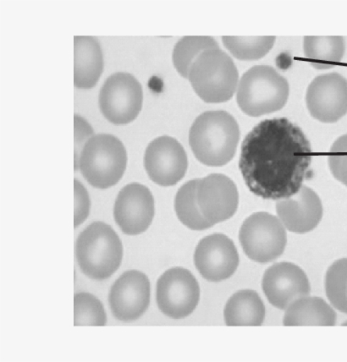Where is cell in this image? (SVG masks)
<instances>
[{
	"label": "cell",
	"instance_id": "obj_1",
	"mask_svg": "<svg viewBox=\"0 0 347 362\" xmlns=\"http://www.w3.org/2000/svg\"><path fill=\"white\" fill-rule=\"evenodd\" d=\"M312 153L300 127L285 118L266 119L243 141L239 168L256 196L285 199L297 193L310 177Z\"/></svg>",
	"mask_w": 347,
	"mask_h": 362
},
{
	"label": "cell",
	"instance_id": "obj_2",
	"mask_svg": "<svg viewBox=\"0 0 347 362\" xmlns=\"http://www.w3.org/2000/svg\"><path fill=\"white\" fill-rule=\"evenodd\" d=\"M240 129L235 118L225 111H207L190 127L189 142L195 157L203 165H227L235 156Z\"/></svg>",
	"mask_w": 347,
	"mask_h": 362
},
{
	"label": "cell",
	"instance_id": "obj_3",
	"mask_svg": "<svg viewBox=\"0 0 347 362\" xmlns=\"http://www.w3.org/2000/svg\"><path fill=\"white\" fill-rule=\"evenodd\" d=\"M76 255L82 273L101 281L119 269L123 257V243L110 226L94 222L78 236Z\"/></svg>",
	"mask_w": 347,
	"mask_h": 362
},
{
	"label": "cell",
	"instance_id": "obj_4",
	"mask_svg": "<svg viewBox=\"0 0 347 362\" xmlns=\"http://www.w3.org/2000/svg\"><path fill=\"white\" fill-rule=\"evenodd\" d=\"M127 163L123 142L115 136L98 134L86 142L75 168L93 187L107 189L123 178Z\"/></svg>",
	"mask_w": 347,
	"mask_h": 362
},
{
	"label": "cell",
	"instance_id": "obj_5",
	"mask_svg": "<svg viewBox=\"0 0 347 362\" xmlns=\"http://www.w3.org/2000/svg\"><path fill=\"white\" fill-rule=\"evenodd\" d=\"M289 97V84L274 68L258 66L251 68L240 80L237 103L251 117L279 111Z\"/></svg>",
	"mask_w": 347,
	"mask_h": 362
},
{
	"label": "cell",
	"instance_id": "obj_6",
	"mask_svg": "<svg viewBox=\"0 0 347 362\" xmlns=\"http://www.w3.org/2000/svg\"><path fill=\"white\" fill-rule=\"evenodd\" d=\"M238 78L235 63L220 49L203 52L195 60L188 75L195 92L210 103L229 101L236 93Z\"/></svg>",
	"mask_w": 347,
	"mask_h": 362
},
{
	"label": "cell",
	"instance_id": "obj_7",
	"mask_svg": "<svg viewBox=\"0 0 347 362\" xmlns=\"http://www.w3.org/2000/svg\"><path fill=\"white\" fill-rule=\"evenodd\" d=\"M239 240L246 255L258 264L275 261L284 252L288 235L279 218L268 213H256L242 223Z\"/></svg>",
	"mask_w": 347,
	"mask_h": 362
},
{
	"label": "cell",
	"instance_id": "obj_8",
	"mask_svg": "<svg viewBox=\"0 0 347 362\" xmlns=\"http://www.w3.org/2000/svg\"><path fill=\"white\" fill-rule=\"evenodd\" d=\"M142 88L129 73H115L106 81L99 93L98 105L103 115L115 124L133 122L142 110Z\"/></svg>",
	"mask_w": 347,
	"mask_h": 362
},
{
	"label": "cell",
	"instance_id": "obj_9",
	"mask_svg": "<svg viewBox=\"0 0 347 362\" xmlns=\"http://www.w3.org/2000/svg\"><path fill=\"white\" fill-rule=\"evenodd\" d=\"M200 287L188 269L172 268L158 280L157 303L164 315L173 319L188 317L198 307Z\"/></svg>",
	"mask_w": 347,
	"mask_h": 362
},
{
	"label": "cell",
	"instance_id": "obj_10",
	"mask_svg": "<svg viewBox=\"0 0 347 362\" xmlns=\"http://www.w3.org/2000/svg\"><path fill=\"white\" fill-rule=\"evenodd\" d=\"M188 165L183 146L175 138L159 136L147 146L144 156L147 174L161 187H171L179 182L184 177Z\"/></svg>",
	"mask_w": 347,
	"mask_h": 362
},
{
	"label": "cell",
	"instance_id": "obj_11",
	"mask_svg": "<svg viewBox=\"0 0 347 362\" xmlns=\"http://www.w3.org/2000/svg\"><path fill=\"white\" fill-rule=\"evenodd\" d=\"M306 101L312 117L337 122L347 114V80L338 73L317 76L307 88Z\"/></svg>",
	"mask_w": 347,
	"mask_h": 362
},
{
	"label": "cell",
	"instance_id": "obj_12",
	"mask_svg": "<svg viewBox=\"0 0 347 362\" xmlns=\"http://www.w3.org/2000/svg\"><path fill=\"white\" fill-rule=\"evenodd\" d=\"M150 296V282L146 274L137 270L125 272L113 284L108 296L113 315L123 322L137 320L149 308Z\"/></svg>",
	"mask_w": 347,
	"mask_h": 362
},
{
	"label": "cell",
	"instance_id": "obj_13",
	"mask_svg": "<svg viewBox=\"0 0 347 362\" xmlns=\"http://www.w3.org/2000/svg\"><path fill=\"white\" fill-rule=\"evenodd\" d=\"M115 221L128 235L145 232L154 217V199L145 185L132 183L120 189L114 206Z\"/></svg>",
	"mask_w": 347,
	"mask_h": 362
},
{
	"label": "cell",
	"instance_id": "obj_14",
	"mask_svg": "<svg viewBox=\"0 0 347 362\" xmlns=\"http://www.w3.org/2000/svg\"><path fill=\"white\" fill-rule=\"evenodd\" d=\"M194 264L207 281L221 282L235 274L239 255L235 244L227 235H208L198 245Z\"/></svg>",
	"mask_w": 347,
	"mask_h": 362
},
{
	"label": "cell",
	"instance_id": "obj_15",
	"mask_svg": "<svg viewBox=\"0 0 347 362\" xmlns=\"http://www.w3.org/2000/svg\"><path fill=\"white\" fill-rule=\"evenodd\" d=\"M197 198L203 217L212 226L231 218L239 204L236 184L227 176L220 174L199 180Z\"/></svg>",
	"mask_w": 347,
	"mask_h": 362
},
{
	"label": "cell",
	"instance_id": "obj_16",
	"mask_svg": "<svg viewBox=\"0 0 347 362\" xmlns=\"http://www.w3.org/2000/svg\"><path fill=\"white\" fill-rule=\"evenodd\" d=\"M262 288L275 308L286 310L294 301L309 295L310 284L306 274L290 262H280L264 273Z\"/></svg>",
	"mask_w": 347,
	"mask_h": 362
},
{
	"label": "cell",
	"instance_id": "obj_17",
	"mask_svg": "<svg viewBox=\"0 0 347 362\" xmlns=\"http://www.w3.org/2000/svg\"><path fill=\"white\" fill-rule=\"evenodd\" d=\"M276 211L285 228L297 234L314 230L323 217L320 198L307 187H302L292 197L278 202Z\"/></svg>",
	"mask_w": 347,
	"mask_h": 362
},
{
	"label": "cell",
	"instance_id": "obj_18",
	"mask_svg": "<svg viewBox=\"0 0 347 362\" xmlns=\"http://www.w3.org/2000/svg\"><path fill=\"white\" fill-rule=\"evenodd\" d=\"M74 84L77 88H93L97 84L103 70L101 45L93 37L77 36L74 40Z\"/></svg>",
	"mask_w": 347,
	"mask_h": 362
},
{
	"label": "cell",
	"instance_id": "obj_19",
	"mask_svg": "<svg viewBox=\"0 0 347 362\" xmlns=\"http://www.w3.org/2000/svg\"><path fill=\"white\" fill-rule=\"evenodd\" d=\"M336 313L319 297L305 296L298 299L286 309L285 326H334Z\"/></svg>",
	"mask_w": 347,
	"mask_h": 362
},
{
	"label": "cell",
	"instance_id": "obj_20",
	"mask_svg": "<svg viewBox=\"0 0 347 362\" xmlns=\"http://www.w3.org/2000/svg\"><path fill=\"white\" fill-rule=\"evenodd\" d=\"M224 317L227 326H260L266 317V307L257 292L240 291L228 300Z\"/></svg>",
	"mask_w": 347,
	"mask_h": 362
},
{
	"label": "cell",
	"instance_id": "obj_21",
	"mask_svg": "<svg viewBox=\"0 0 347 362\" xmlns=\"http://www.w3.org/2000/svg\"><path fill=\"white\" fill-rule=\"evenodd\" d=\"M306 58L318 70H329L341 62L346 52L343 37H305Z\"/></svg>",
	"mask_w": 347,
	"mask_h": 362
},
{
	"label": "cell",
	"instance_id": "obj_22",
	"mask_svg": "<svg viewBox=\"0 0 347 362\" xmlns=\"http://www.w3.org/2000/svg\"><path fill=\"white\" fill-rule=\"evenodd\" d=\"M199 180L188 181L178 191L175 210L179 221L193 230H203L212 226L203 217L198 204L197 191Z\"/></svg>",
	"mask_w": 347,
	"mask_h": 362
},
{
	"label": "cell",
	"instance_id": "obj_23",
	"mask_svg": "<svg viewBox=\"0 0 347 362\" xmlns=\"http://www.w3.org/2000/svg\"><path fill=\"white\" fill-rule=\"evenodd\" d=\"M215 49L220 47L212 37H184L174 47V66L181 76L188 78L190 69L198 56Z\"/></svg>",
	"mask_w": 347,
	"mask_h": 362
},
{
	"label": "cell",
	"instance_id": "obj_24",
	"mask_svg": "<svg viewBox=\"0 0 347 362\" xmlns=\"http://www.w3.org/2000/svg\"><path fill=\"white\" fill-rule=\"evenodd\" d=\"M224 45L234 57L241 60L261 59L271 51L275 37H223Z\"/></svg>",
	"mask_w": 347,
	"mask_h": 362
},
{
	"label": "cell",
	"instance_id": "obj_25",
	"mask_svg": "<svg viewBox=\"0 0 347 362\" xmlns=\"http://www.w3.org/2000/svg\"><path fill=\"white\" fill-rule=\"evenodd\" d=\"M325 291L333 307L347 314V258L329 267L325 277Z\"/></svg>",
	"mask_w": 347,
	"mask_h": 362
},
{
	"label": "cell",
	"instance_id": "obj_26",
	"mask_svg": "<svg viewBox=\"0 0 347 362\" xmlns=\"http://www.w3.org/2000/svg\"><path fill=\"white\" fill-rule=\"evenodd\" d=\"M75 326H104L107 316L101 301L89 293H77L74 298Z\"/></svg>",
	"mask_w": 347,
	"mask_h": 362
},
{
	"label": "cell",
	"instance_id": "obj_27",
	"mask_svg": "<svg viewBox=\"0 0 347 362\" xmlns=\"http://www.w3.org/2000/svg\"><path fill=\"white\" fill-rule=\"evenodd\" d=\"M329 165L334 177L347 187V134L334 142L329 153Z\"/></svg>",
	"mask_w": 347,
	"mask_h": 362
},
{
	"label": "cell",
	"instance_id": "obj_28",
	"mask_svg": "<svg viewBox=\"0 0 347 362\" xmlns=\"http://www.w3.org/2000/svg\"><path fill=\"white\" fill-rule=\"evenodd\" d=\"M90 198L86 188L79 181L75 180V222L76 228L84 223L89 217Z\"/></svg>",
	"mask_w": 347,
	"mask_h": 362
},
{
	"label": "cell",
	"instance_id": "obj_29",
	"mask_svg": "<svg viewBox=\"0 0 347 362\" xmlns=\"http://www.w3.org/2000/svg\"><path fill=\"white\" fill-rule=\"evenodd\" d=\"M93 131L90 124L79 115H75V165L86 142L93 136Z\"/></svg>",
	"mask_w": 347,
	"mask_h": 362
},
{
	"label": "cell",
	"instance_id": "obj_30",
	"mask_svg": "<svg viewBox=\"0 0 347 362\" xmlns=\"http://www.w3.org/2000/svg\"><path fill=\"white\" fill-rule=\"evenodd\" d=\"M344 325H347V322H346L344 323Z\"/></svg>",
	"mask_w": 347,
	"mask_h": 362
}]
</instances>
